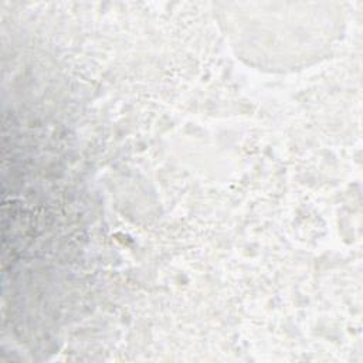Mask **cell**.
<instances>
[{"mask_svg":"<svg viewBox=\"0 0 363 363\" xmlns=\"http://www.w3.org/2000/svg\"><path fill=\"white\" fill-rule=\"evenodd\" d=\"M220 24L237 55L259 69L285 71L315 61L336 35L329 4L228 3Z\"/></svg>","mask_w":363,"mask_h":363,"instance_id":"6da1fadb","label":"cell"}]
</instances>
